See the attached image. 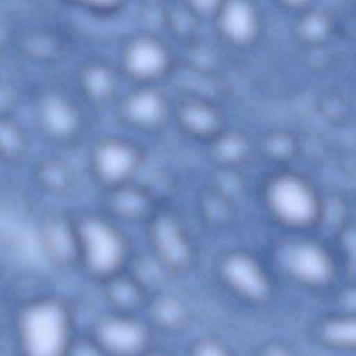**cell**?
<instances>
[{"instance_id": "obj_1", "label": "cell", "mask_w": 356, "mask_h": 356, "mask_svg": "<svg viewBox=\"0 0 356 356\" xmlns=\"http://www.w3.org/2000/svg\"><path fill=\"white\" fill-rule=\"evenodd\" d=\"M261 203L277 225L295 234L316 228L324 218V200L316 185L289 168L277 170L264 179Z\"/></svg>"}, {"instance_id": "obj_2", "label": "cell", "mask_w": 356, "mask_h": 356, "mask_svg": "<svg viewBox=\"0 0 356 356\" xmlns=\"http://www.w3.org/2000/svg\"><path fill=\"white\" fill-rule=\"evenodd\" d=\"M22 356H67L74 339V317L61 299L44 296L25 303L17 316Z\"/></svg>"}, {"instance_id": "obj_3", "label": "cell", "mask_w": 356, "mask_h": 356, "mask_svg": "<svg viewBox=\"0 0 356 356\" xmlns=\"http://www.w3.org/2000/svg\"><path fill=\"white\" fill-rule=\"evenodd\" d=\"M78 266L102 282L128 268L131 245L120 222L106 213H85L75 217Z\"/></svg>"}, {"instance_id": "obj_4", "label": "cell", "mask_w": 356, "mask_h": 356, "mask_svg": "<svg viewBox=\"0 0 356 356\" xmlns=\"http://www.w3.org/2000/svg\"><path fill=\"white\" fill-rule=\"evenodd\" d=\"M278 264L291 282L307 291H325L335 284L338 275L334 252L320 239L303 232L280 245Z\"/></svg>"}, {"instance_id": "obj_5", "label": "cell", "mask_w": 356, "mask_h": 356, "mask_svg": "<svg viewBox=\"0 0 356 356\" xmlns=\"http://www.w3.org/2000/svg\"><path fill=\"white\" fill-rule=\"evenodd\" d=\"M216 271L221 285L249 306H263L274 298L275 285L271 273L257 256L245 249L221 253Z\"/></svg>"}, {"instance_id": "obj_6", "label": "cell", "mask_w": 356, "mask_h": 356, "mask_svg": "<svg viewBox=\"0 0 356 356\" xmlns=\"http://www.w3.org/2000/svg\"><path fill=\"white\" fill-rule=\"evenodd\" d=\"M145 224L152 257L165 273L179 274L195 264V241L175 211L159 206Z\"/></svg>"}, {"instance_id": "obj_7", "label": "cell", "mask_w": 356, "mask_h": 356, "mask_svg": "<svg viewBox=\"0 0 356 356\" xmlns=\"http://www.w3.org/2000/svg\"><path fill=\"white\" fill-rule=\"evenodd\" d=\"M174 67L171 47L156 35H134L120 49L118 71L134 85H159L171 75Z\"/></svg>"}, {"instance_id": "obj_8", "label": "cell", "mask_w": 356, "mask_h": 356, "mask_svg": "<svg viewBox=\"0 0 356 356\" xmlns=\"http://www.w3.org/2000/svg\"><path fill=\"white\" fill-rule=\"evenodd\" d=\"M143 160V150L136 142L108 135L99 138L90 147L88 167L95 181L107 191L135 181Z\"/></svg>"}, {"instance_id": "obj_9", "label": "cell", "mask_w": 356, "mask_h": 356, "mask_svg": "<svg viewBox=\"0 0 356 356\" xmlns=\"http://www.w3.org/2000/svg\"><path fill=\"white\" fill-rule=\"evenodd\" d=\"M152 330L135 313L108 310L95 320L89 335L107 356H139L152 346Z\"/></svg>"}, {"instance_id": "obj_10", "label": "cell", "mask_w": 356, "mask_h": 356, "mask_svg": "<svg viewBox=\"0 0 356 356\" xmlns=\"http://www.w3.org/2000/svg\"><path fill=\"white\" fill-rule=\"evenodd\" d=\"M171 113L172 103L159 85H134L118 102L121 122L143 134L161 131Z\"/></svg>"}, {"instance_id": "obj_11", "label": "cell", "mask_w": 356, "mask_h": 356, "mask_svg": "<svg viewBox=\"0 0 356 356\" xmlns=\"http://www.w3.org/2000/svg\"><path fill=\"white\" fill-rule=\"evenodd\" d=\"M211 22L218 38L235 49L252 47L263 32V15L254 0H222Z\"/></svg>"}, {"instance_id": "obj_12", "label": "cell", "mask_w": 356, "mask_h": 356, "mask_svg": "<svg viewBox=\"0 0 356 356\" xmlns=\"http://www.w3.org/2000/svg\"><path fill=\"white\" fill-rule=\"evenodd\" d=\"M38 122L46 136L60 143L75 142L85 129L79 104L60 90H49L38 100Z\"/></svg>"}, {"instance_id": "obj_13", "label": "cell", "mask_w": 356, "mask_h": 356, "mask_svg": "<svg viewBox=\"0 0 356 356\" xmlns=\"http://www.w3.org/2000/svg\"><path fill=\"white\" fill-rule=\"evenodd\" d=\"M171 118L189 139L209 143L225 127V118L217 103L197 93H188L172 103Z\"/></svg>"}, {"instance_id": "obj_14", "label": "cell", "mask_w": 356, "mask_h": 356, "mask_svg": "<svg viewBox=\"0 0 356 356\" xmlns=\"http://www.w3.org/2000/svg\"><path fill=\"white\" fill-rule=\"evenodd\" d=\"M157 207L153 193L135 181L106 191L104 213L117 222H146Z\"/></svg>"}, {"instance_id": "obj_15", "label": "cell", "mask_w": 356, "mask_h": 356, "mask_svg": "<svg viewBox=\"0 0 356 356\" xmlns=\"http://www.w3.org/2000/svg\"><path fill=\"white\" fill-rule=\"evenodd\" d=\"M40 239L47 257L57 266H78V238L75 218L54 213L40 227Z\"/></svg>"}, {"instance_id": "obj_16", "label": "cell", "mask_w": 356, "mask_h": 356, "mask_svg": "<svg viewBox=\"0 0 356 356\" xmlns=\"http://www.w3.org/2000/svg\"><path fill=\"white\" fill-rule=\"evenodd\" d=\"M118 75L113 65L102 60H90L81 65L76 83L82 97L95 107L111 103L118 93Z\"/></svg>"}, {"instance_id": "obj_17", "label": "cell", "mask_w": 356, "mask_h": 356, "mask_svg": "<svg viewBox=\"0 0 356 356\" xmlns=\"http://www.w3.org/2000/svg\"><path fill=\"white\" fill-rule=\"evenodd\" d=\"M100 284L103 286V298L111 312L138 314L146 307L152 296L149 289L128 268Z\"/></svg>"}, {"instance_id": "obj_18", "label": "cell", "mask_w": 356, "mask_h": 356, "mask_svg": "<svg viewBox=\"0 0 356 356\" xmlns=\"http://www.w3.org/2000/svg\"><path fill=\"white\" fill-rule=\"evenodd\" d=\"M316 342L332 352H353L356 346L355 313L341 312L321 316L314 324Z\"/></svg>"}, {"instance_id": "obj_19", "label": "cell", "mask_w": 356, "mask_h": 356, "mask_svg": "<svg viewBox=\"0 0 356 356\" xmlns=\"http://www.w3.org/2000/svg\"><path fill=\"white\" fill-rule=\"evenodd\" d=\"M145 309H147L150 327L164 332H178L189 321L188 306L171 293H152Z\"/></svg>"}, {"instance_id": "obj_20", "label": "cell", "mask_w": 356, "mask_h": 356, "mask_svg": "<svg viewBox=\"0 0 356 356\" xmlns=\"http://www.w3.org/2000/svg\"><path fill=\"white\" fill-rule=\"evenodd\" d=\"M335 21L330 13L309 6L296 13L293 32L299 43L307 47L325 44L334 35Z\"/></svg>"}, {"instance_id": "obj_21", "label": "cell", "mask_w": 356, "mask_h": 356, "mask_svg": "<svg viewBox=\"0 0 356 356\" xmlns=\"http://www.w3.org/2000/svg\"><path fill=\"white\" fill-rule=\"evenodd\" d=\"M207 145L214 161L225 170H234L242 165L250 153L248 138L239 132H231L227 128Z\"/></svg>"}, {"instance_id": "obj_22", "label": "cell", "mask_w": 356, "mask_h": 356, "mask_svg": "<svg viewBox=\"0 0 356 356\" xmlns=\"http://www.w3.org/2000/svg\"><path fill=\"white\" fill-rule=\"evenodd\" d=\"M260 154L271 163H288L292 161L299 153L298 139L286 131H268L264 132L257 143Z\"/></svg>"}, {"instance_id": "obj_23", "label": "cell", "mask_w": 356, "mask_h": 356, "mask_svg": "<svg viewBox=\"0 0 356 356\" xmlns=\"http://www.w3.org/2000/svg\"><path fill=\"white\" fill-rule=\"evenodd\" d=\"M42 185L56 193H63L74 185L71 168L58 160H49L39 171Z\"/></svg>"}, {"instance_id": "obj_24", "label": "cell", "mask_w": 356, "mask_h": 356, "mask_svg": "<svg viewBox=\"0 0 356 356\" xmlns=\"http://www.w3.org/2000/svg\"><path fill=\"white\" fill-rule=\"evenodd\" d=\"M165 21L177 36L179 35L188 39L195 33L199 22V19L192 14L182 0H174L165 7Z\"/></svg>"}, {"instance_id": "obj_25", "label": "cell", "mask_w": 356, "mask_h": 356, "mask_svg": "<svg viewBox=\"0 0 356 356\" xmlns=\"http://www.w3.org/2000/svg\"><path fill=\"white\" fill-rule=\"evenodd\" d=\"M188 356H234V353L222 339L204 335L189 345Z\"/></svg>"}, {"instance_id": "obj_26", "label": "cell", "mask_w": 356, "mask_h": 356, "mask_svg": "<svg viewBox=\"0 0 356 356\" xmlns=\"http://www.w3.org/2000/svg\"><path fill=\"white\" fill-rule=\"evenodd\" d=\"M65 1L79 8L88 10L90 13L110 14L120 10L121 7L128 4L131 0H65Z\"/></svg>"}, {"instance_id": "obj_27", "label": "cell", "mask_w": 356, "mask_h": 356, "mask_svg": "<svg viewBox=\"0 0 356 356\" xmlns=\"http://www.w3.org/2000/svg\"><path fill=\"white\" fill-rule=\"evenodd\" d=\"M67 356H107L96 341L88 334L83 338L74 339Z\"/></svg>"}, {"instance_id": "obj_28", "label": "cell", "mask_w": 356, "mask_h": 356, "mask_svg": "<svg viewBox=\"0 0 356 356\" xmlns=\"http://www.w3.org/2000/svg\"><path fill=\"white\" fill-rule=\"evenodd\" d=\"M182 1L199 21L202 19L211 21V18L214 17L222 0H182Z\"/></svg>"}, {"instance_id": "obj_29", "label": "cell", "mask_w": 356, "mask_h": 356, "mask_svg": "<svg viewBox=\"0 0 356 356\" xmlns=\"http://www.w3.org/2000/svg\"><path fill=\"white\" fill-rule=\"evenodd\" d=\"M257 356H298L296 352L281 341L266 342L260 349Z\"/></svg>"}, {"instance_id": "obj_30", "label": "cell", "mask_w": 356, "mask_h": 356, "mask_svg": "<svg viewBox=\"0 0 356 356\" xmlns=\"http://www.w3.org/2000/svg\"><path fill=\"white\" fill-rule=\"evenodd\" d=\"M280 7L289 10V11H300L309 6H312L313 0H274Z\"/></svg>"}, {"instance_id": "obj_31", "label": "cell", "mask_w": 356, "mask_h": 356, "mask_svg": "<svg viewBox=\"0 0 356 356\" xmlns=\"http://www.w3.org/2000/svg\"><path fill=\"white\" fill-rule=\"evenodd\" d=\"M139 356H174L171 352L164 350V349H154V348H149L147 350H145L142 355Z\"/></svg>"}]
</instances>
